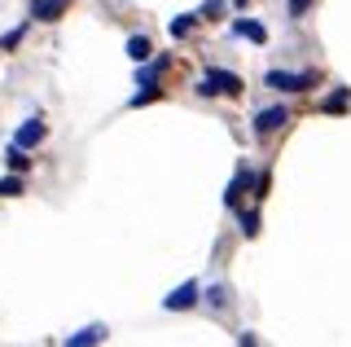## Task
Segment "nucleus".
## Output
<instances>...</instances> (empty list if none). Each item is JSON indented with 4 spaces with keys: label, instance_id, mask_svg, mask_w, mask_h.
Segmentation results:
<instances>
[{
    "label": "nucleus",
    "instance_id": "dca6fc26",
    "mask_svg": "<svg viewBox=\"0 0 351 347\" xmlns=\"http://www.w3.org/2000/svg\"><path fill=\"white\" fill-rule=\"evenodd\" d=\"M312 5H316V0H290V18H303Z\"/></svg>",
    "mask_w": 351,
    "mask_h": 347
},
{
    "label": "nucleus",
    "instance_id": "20e7f679",
    "mask_svg": "<svg viewBox=\"0 0 351 347\" xmlns=\"http://www.w3.org/2000/svg\"><path fill=\"white\" fill-rule=\"evenodd\" d=\"M193 303H197V281H184L180 290L167 295V312H184V308H193Z\"/></svg>",
    "mask_w": 351,
    "mask_h": 347
},
{
    "label": "nucleus",
    "instance_id": "6e6552de",
    "mask_svg": "<svg viewBox=\"0 0 351 347\" xmlns=\"http://www.w3.org/2000/svg\"><path fill=\"white\" fill-rule=\"evenodd\" d=\"M347 106H351V88H338V93H329L325 101H321V110L325 115H343Z\"/></svg>",
    "mask_w": 351,
    "mask_h": 347
},
{
    "label": "nucleus",
    "instance_id": "4468645a",
    "mask_svg": "<svg viewBox=\"0 0 351 347\" xmlns=\"http://www.w3.org/2000/svg\"><path fill=\"white\" fill-rule=\"evenodd\" d=\"M18 193H22V171H18V176H5V180H0V198H18Z\"/></svg>",
    "mask_w": 351,
    "mask_h": 347
},
{
    "label": "nucleus",
    "instance_id": "f03ea898",
    "mask_svg": "<svg viewBox=\"0 0 351 347\" xmlns=\"http://www.w3.org/2000/svg\"><path fill=\"white\" fill-rule=\"evenodd\" d=\"M268 88H277V93H307V88H316V75H312V71H303V75L272 71V75H268Z\"/></svg>",
    "mask_w": 351,
    "mask_h": 347
},
{
    "label": "nucleus",
    "instance_id": "f8f14e48",
    "mask_svg": "<svg viewBox=\"0 0 351 347\" xmlns=\"http://www.w3.org/2000/svg\"><path fill=\"white\" fill-rule=\"evenodd\" d=\"M5 163H9V167H14V171H27V167H31V158H27V149H22V145H18V141H14V145H9V154H5Z\"/></svg>",
    "mask_w": 351,
    "mask_h": 347
},
{
    "label": "nucleus",
    "instance_id": "9b49d317",
    "mask_svg": "<svg viewBox=\"0 0 351 347\" xmlns=\"http://www.w3.org/2000/svg\"><path fill=\"white\" fill-rule=\"evenodd\" d=\"M233 31H237V36H246V40H255V45H263V40H268V31H263L259 23H250V18H237Z\"/></svg>",
    "mask_w": 351,
    "mask_h": 347
},
{
    "label": "nucleus",
    "instance_id": "0eeeda50",
    "mask_svg": "<svg viewBox=\"0 0 351 347\" xmlns=\"http://www.w3.org/2000/svg\"><path fill=\"white\" fill-rule=\"evenodd\" d=\"M128 58H132V62H141V67H145V62L154 58V45H149L145 36H132V40H128Z\"/></svg>",
    "mask_w": 351,
    "mask_h": 347
},
{
    "label": "nucleus",
    "instance_id": "9d476101",
    "mask_svg": "<svg viewBox=\"0 0 351 347\" xmlns=\"http://www.w3.org/2000/svg\"><path fill=\"white\" fill-rule=\"evenodd\" d=\"M106 339V325H88V330H80V334H71V347H88V343H101Z\"/></svg>",
    "mask_w": 351,
    "mask_h": 347
},
{
    "label": "nucleus",
    "instance_id": "f257e3e1",
    "mask_svg": "<svg viewBox=\"0 0 351 347\" xmlns=\"http://www.w3.org/2000/svg\"><path fill=\"white\" fill-rule=\"evenodd\" d=\"M241 88H246V84H241L233 71H206L202 84H197L202 97H241Z\"/></svg>",
    "mask_w": 351,
    "mask_h": 347
},
{
    "label": "nucleus",
    "instance_id": "7ed1b4c3",
    "mask_svg": "<svg viewBox=\"0 0 351 347\" xmlns=\"http://www.w3.org/2000/svg\"><path fill=\"white\" fill-rule=\"evenodd\" d=\"M285 123H290V110H285V106H272V110H259V115H255V132H259V136L281 132Z\"/></svg>",
    "mask_w": 351,
    "mask_h": 347
},
{
    "label": "nucleus",
    "instance_id": "1a4fd4ad",
    "mask_svg": "<svg viewBox=\"0 0 351 347\" xmlns=\"http://www.w3.org/2000/svg\"><path fill=\"white\" fill-rule=\"evenodd\" d=\"M241 189H250V167H241L237 176H233V185H228V193H224L228 207H237V202H241Z\"/></svg>",
    "mask_w": 351,
    "mask_h": 347
},
{
    "label": "nucleus",
    "instance_id": "ddd939ff",
    "mask_svg": "<svg viewBox=\"0 0 351 347\" xmlns=\"http://www.w3.org/2000/svg\"><path fill=\"white\" fill-rule=\"evenodd\" d=\"M193 18H197V14H184V18H171V27H167V31H171V40H184V36H189V27H193Z\"/></svg>",
    "mask_w": 351,
    "mask_h": 347
},
{
    "label": "nucleus",
    "instance_id": "2eb2a0df",
    "mask_svg": "<svg viewBox=\"0 0 351 347\" xmlns=\"http://www.w3.org/2000/svg\"><path fill=\"white\" fill-rule=\"evenodd\" d=\"M241 233H246V237L259 233V211H241Z\"/></svg>",
    "mask_w": 351,
    "mask_h": 347
},
{
    "label": "nucleus",
    "instance_id": "39448f33",
    "mask_svg": "<svg viewBox=\"0 0 351 347\" xmlns=\"http://www.w3.org/2000/svg\"><path fill=\"white\" fill-rule=\"evenodd\" d=\"M31 18H36V23H58L62 0H31Z\"/></svg>",
    "mask_w": 351,
    "mask_h": 347
},
{
    "label": "nucleus",
    "instance_id": "f3484780",
    "mask_svg": "<svg viewBox=\"0 0 351 347\" xmlns=\"http://www.w3.org/2000/svg\"><path fill=\"white\" fill-rule=\"evenodd\" d=\"M18 40H22V27H18V31H9V36L0 40V49H5V53H9V49H18Z\"/></svg>",
    "mask_w": 351,
    "mask_h": 347
},
{
    "label": "nucleus",
    "instance_id": "423d86ee",
    "mask_svg": "<svg viewBox=\"0 0 351 347\" xmlns=\"http://www.w3.org/2000/svg\"><path fill=\"white\" fill-rule=\"evenodd\" d=\"M14 141H18L22 149H27V145H40V141H44V123H40V119H27V123L18 128V136H14Z\"/></svg>",
    "mask_w": 351,
    "mask_h": 347
}]
</instances>
